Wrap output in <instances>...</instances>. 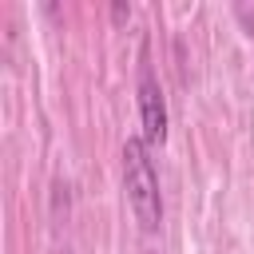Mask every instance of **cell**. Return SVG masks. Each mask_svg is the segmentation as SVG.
<instances>
[{"mask_svg":"<svg viewBox=\"0 0 254 254\" xmlns=\"http://www.w3.org/2000/svg\"><path fill=\"white\" fill-rule=\"evenodd\" d=\"M123 194L135 214V222L151 234L163 226V194H159V175L151 163V147L143 135H127L123 143Z\"/></svg>","mask_w":254,"mask_h":254,"instance_id":"obj_1","label":"cell"},{"mask_svg":"<svg viewBox=\"0 0 254 254\" xmlns=\"http://www.w3.org/2000/svg\"><path fill=\"white\" fill-rule=\"evenodd\" d=\"M139 119H143V139L147 147H159L167 143V99H163V87H159V75L151 67V56H147V44L139 48Z\"/></svg>","mask_w":254,"mask_h":254,"instance_id":"obj_2","label":"cell"},{"mask_svg":"<svg viewBox=\"0 0 254 254\" xmlns=\"http://www.w3.org/2000/svg\"><path fill=\"white\" fill-rule=\"evenodd\" d=\"M127 16H131V4H111V20L115 24H123Z\"/></svg>","mask_w":254,"mask_h":254,"instance_id":"obj_3","label":"cell"}]
</instances>
